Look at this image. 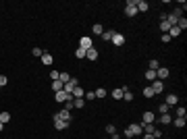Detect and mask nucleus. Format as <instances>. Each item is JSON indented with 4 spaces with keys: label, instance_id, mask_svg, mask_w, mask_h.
Here are the masks:
<instances>
[{
    "label": "nucleus",
    "instance_id": "nucleus-1",
    "mask_svg": "<svg viewBox=\"0 0 187 139\" xmlns=\"http://www.w3.org/2000/svg\"><path fill=\"white\" fill-rule=\"evenodd\" d=\"M141 133H143V131H141V123L139 125H129L127 129H125V137H137V135H141Z\"/></svg>",
    "mask_w": 187,
    "mask_h": 139
},
{
    "label": "nucleus",
    "instance_id": "nucleus-2",
    "mask_svg": "<svg viewBox=\"0 0 187 139\" xmlns=\"http://www.w3.org/2000/svg\"><path fill=\"white\" fill-rule=\"evenodd\" d=\"M150 87H152L154 96H156V93H162V92H164V81H160V79H154Z\"/></svg>",
    "mask_w": 187,
    "mask_h": 139
},
{
    "label": "nucleus",
    "instance_id": "nucleus-3",
    "mask_svg": "<svg viewBox=\"0 0 187 139\" xmlns=\"http://www.w3.org/2000/svg\"><path fill=\"white\" fill-rule=\"evenodd\" d=\"M125 15H127V17H135V15H137L135 0H129V2H127V6H125Z\"/></svg>",
    "mask_w": 187,
    "mask_h": 139
},
{
    "label": "nucleus",
    "instance_id": "nucleus-4",
    "mask_svg": "<svg viewBox=\"0 0 187 139\" xmlns=\"http://www.w3.org/2000/svg\"><path fill=\"white\" fill-rule=\"evenodd\" d=\"M135 9H137V12H148L150 11V4L146 0H135Z\"/></svg>",
    "mask_w": 187,
    "mask_h": 139
},
{
    "label": "nucleus",
    "instance_id": "nucleus-5",
    "mask_svg": "<svg viewBox=\"0 0 187 139\" xmlns=\"http://www.w3.org/2000/svg\"><path fill=\"white\" fill-rule=\"evenodd\" d=\"M79 48H83V50H90V48H94V44H92V37L83 35L81 40H79Z\"/></svg>",
    "mask_w": 187,
    "mask_h": 139
},
{
    "label": "nucleus",
    "instance_id": "nucleus-6",
    "mask_svg": "<svg viewBox=\"0 0 187 139\" xmlns=\"http://www.w3.org/2000/svg\"><path fill=\"white\" fill-rule=\"evenodd\" d=\"M110 42H112L115 46H123V44H125V35L115 31V35H112V40H110Z\"/></svg>",
    "mask_w": 187,
    "mask_h": 139
},
{
    "label": "nucleus",
    "instance_id": "nucleus-7",
    "mask_svg": "<svg viewBox=\"0 0 187 139\" xmlns=\"http://www.w3.org/2000/svg\"><path fill=\"white\" fill-rule=\"evenodd\" d=\"M168 73H171V71L166 69V67H160V69L156 71V79H160V81H164V79L168 77Z\"/></svg>",
    "mask_w": 187,
    "mask_h": 139
},
{
    "label": "nucleus",
    "instance_id": "nucleus-8",
    "mask_svg": "<svg viewBox=\"0 0 187 139\" xmlns=\"http://www.w3.org/2000/svg\"><path fill=\"white\" fill-rule=\"evenodd\" d=\"M56 118H60V120H67V123H71V112L69 110H65V108H62V110H60V112H56Z\"/></svg>",
    "mask_w": 187,
    "mask_h": 139
},
{
    "label": "nucleus",
    "instance_id": "nucleus-9",
    "mask_svg": "<svg viewBox=\"0 0 187 139\" xmlns=\"http://www.w3.org/2000/svg\"><path fill=\"white\" fill-rule=\"evenodd\" d=\"M177 102H179V96H177V93H168V96H166V102H164V104H166V106H175Z\"/></svg>",
    "mask_w": 187,
    "mask_h": 139
},
{
    "label": "nucleus",
    "instance_id": "nucleus-10",
    "mask_svg": "<svg viewBox=\"0 0 187 139\" xmlns=\"http://www.w3.org/2000/svg\"><path fill=\"white\" fill-rule=\"evenodd\" d=\"M54 127L58 129V131H65V129L69 127V123H67V120H60V118H56V116H54Z\"/></svg>",
    "mask_w": 187,
    "mask_h": 139
},
{
    "label": "nucleus",
    "instance_id": "nucleus-11",
    "mask_svg": "<svg viewBox=\"0 0 187 139\" xmlns=\"http://www.w3.org/2000/svg\"><path fill=\"white\" fill-rule=\"evenodd\" d=\"M141 120L148 125V123H154V120H156V116H154V112H143V114H141Z\"/></svg>",
    "mask_w": 187,
    "mask_h": 139
},
{
    "label": "nucleus",
    "instance_id": "nucleus-12",
    "mask_svg": "<svg viewBox=\"0 0 187 139\" xmlns=\"http://www.w3.org/2000/svg\"><path fill=\"white\" fill-rule=\"evenodd\" d=\"M71 96H73V98H83V96H85V89H83L81 85H77V87L71 92Z\"/></svg>",
    "mask_w": 187,
    "mask_h": 139
},
{
    "label": "nucleus",
    "instance_id": "nucleus-13",
    "mask_svg": "<svg viewBox=\"0 0 187 139\" xmlns=\"http://www.w3.org/2000/svg\"><path fill=\"white\" fill-rule=\"evenodd\" d=\"M158 123H162V125H171V123H173V116L168 114V112H166V114H160Z\"/></svg>",
    "mask_w": 187,
    "mask_h": 139
},
{
    "label": "nucleus",
    "instance_id": "nucleus-14",
    "mask_svg": "<svg viewBox=\"0 0 187 139\" xmlns=\"http://www.w3.org/2000/svg\"><path fill=\"white\" fill-rule=\"evenodd\" d=\"M85 58H87V60H96V58H98V50H96V48H90V50L85 52Z\"/></svg>",
    "mask_w": 187,
    "mask_h": 139
},
{
    "label": "nucleus",
    "instance_id": "nucleus-15",
    "mask_svg": "<svg viewBox=\"0 0 187 139\" xmlns=\"http://www.w3.org/2000/svg\"><path fill=\"white\" fill-rule=\"evenodd\" d=\"M175 114H177V118H185V114H187L185 106H177V108H175Z\"/></svg>",
    "mask_w": 187,
    "mask_h": 139
},
{
    "label": "nucleus",
    "instance_id": "nucleus-16",
    "mask_svg": "<svg viewBox=\"0 0 187 139\" xmlns=\"http://www.w3.org/2000/svg\"><path fill=\"white\" fill-rule=\"evenodd\" d=\"M92 31H94L96 35H102V33H104V27H102V23H94V25H92Z\"/></svg>",
    "mask_w": 187,
    "mask_h": 139
},
{
    "label": "nucleus",
    "instance_id": "nucleus-17",
    "mask_svg": "<svg viewBox=\"0 0 187 139\" xmlns=\"http://www.w3.org/2000/svg\"><path fill=\"white\" fill-rule=\"evenodd\" d=\"M52 60H54V58L50 56L48 52H44V54H42V64H46V67H50V64H52Z\"/></svg>",
    "mask_w": 187,
    "mask_h": 139
},
{
    "label": "nucleus",
    "instance_id": "nucleus-18",
    "mask_svg": "<svg viewBox=\"0 0 187 139\" xmlns=\"http://www.w3.org/2000/svg\"><path fill=\"white\" fill-rule=\"evenodd\" d=\"M168 35H171V37H179V35H181V29H179L177 25H173V27L168 29Z\"/></svg>",
    "mask_w": 187,
    "mask_h": 139
},
{
    "label": "nucleus",
    "instance_id": "nucleus-19",
    "mask_svg": "<svg viewBox=\"0 0 187 139\" xmlns=\"http://www.w3.org/2000/svg\"><path fill=\"white\" fill-rule=\"evenodd\" d=\"M177 27H179L181 31H185V29H187V19H185V17H181V19L177 21Z\"/></svg>",
    "mask_w": 187,
    "mask_h": 139
},
{
    "label": "nucleus",
    "instance_id": "nucleus-20",
    "mask_svg": "<svg viewBox=\"0 0 187 139\" xmlns=\"http://www.w3.org/2000/svg\"><path fill=\"white\" fill-rule=\"evenodd\" d=\"M110 96H112L115 100H123V87H121V89H112Z\"/></svg>",
    "mask_w": 187,
    "mask_h": 139
},
{
    "label": "nucleus",
    "instance_id": "nucleus-21",
    "mask_svg": "<svg viewBox=\"0 0 187 139\" xmlns=\"http://www.w3.org/2000/svg\"><path fill=\"white\" fill-rule=\"evenodd\" d=\"M146 79H148V81L152 83L154 79H156V71H152V69H148V71H146Z\"/></svg>",
    "mask_w": 187,
    "mask_h": 139
},
{
    "label": "nucleus",
    "instance_id": "nucleus-22",
    "mask_svg": "<svg viewBox=\"0 0 187 139\" xmlns=\"http://www.w3.org/2000/svg\"><path fill=\"white\" fill-rule=\"evenodd\" d=\"M96 98H100V100H102V98H106V96H108V92H106V89H102V87H98V89H96Z\"/></svg>",
    "mask_w": 187,
    "mask_h": 139
},
{
    "label": "nucleus",
    "instance_id": "nucleus-23",
    "mask_svg": "<svg viewBox=\"0 0 187 139\" xmlns=\"http://www.w3.org/2000/svg\"><path fill=\"white\" fill-rule=\"evenodd\" d=\"M73 106H75V108H83V106H85V100H83V98H75V100H73Z\"/></svg>",
    "mask_w": 187,
    "mask_h": 139
},
{
    "label": "nucleus",
    "instance_id": "nucleus-24",
    "mask_svg": "<svg viewBox=\"0 0 187 139\" xmlns=\"http://www.w3.org/2000/svg\"><path fill=\"white\" fill-rule=\"evenodd\" d=\"M173 125L179 127V129H183L185 127V118H173Z\"/></svg>",
    "mask_w": 187,
    "mask_h": 139
},
{
    "label": "nucleus",
    "instance_id": "nucleus-25",
    "mask_svg": "<svg viewBox=\"0 0 187 139\" xmlns=\"http://www.w3.org/2000/svg\"><path fill=\"white\" fill-rule=\"evenodd\" d=\"M69 79H71L69 73H60V75H58V81L60 83H69Z\"/></svg>",
    "mask_w": 187,
    "mask_h": 139
},
{
    "label": "nucleus",
    "instance_id": "nucleus-26",
    "mask_svg": "<svg viewBox=\"0 0 187 139\" xmlns=\"http://www.w3.org/2000/svg\"><path fill=\"white\" fill-rule=\"evenodd\" d=\"M62 87H65V83H60V81H52V89H54V93L60 92Z\"/></svg>",
    "mask_w": 187,
    "mask_h": 139
},
{
    "label": "nucleus",
    "instance_id": "nucleus-27",
    "mask_svg": "<svg viewBox=\"0 0 187 139\" xmlns=\"http://www.w3.org/2000/svg\"><path fill=\"white\" fill-rule=\"evenodd\" d=\"M11 120V112H0V123H9Z\"/></svg>",
    "mask_w": 187,
    "mask_h": 139
},
{
    "label": "nucleus",
    "instance_id": "nucleus-28",
    "mask_svg": "<svg viewBox=\"0 0 187 139\" xmlns=\"http://www.w3.org/2000/svg\"><path fill=\"white\" fill-rule=\"evenodd\" d=\"M150 69H152V71H158V69H160V62H158L156 58H152V60H150Z\"/></svg>",
    "mask_w": 187,
    "mask_h": 139
},
{
    "label": "nucleus",
    "instance_id": "nucleus-29",
    "mask_svg": "<svg viewBox=\"0 0 187 139\" xmlns=\"http://www.w3.org/2000/svg\"><path fill=\"white\" fill-rule=\"evenodd\" d=\"M171 27H173V25H168L166 21H162V23H160V31H162V33H168V29H171Z\"/></svg>",
    "mask_w": 187,
    "mask_h": 139
},
{
    "label": "nucleus",
    "instance_id": "nucleus-30",
    "mask_svg": "<svg viewBox=\"0 0 187 139\" xmlns=\"http://www.w3.org/2000/svg\"><path fill=\"white\" fill-rule=\"evenodd\" d=\"M85 52H87V50H83V48H77V50H75V58H85Z\"/></svg>",
    "mask_w": 187,
    "mask_h": 139
},
{
    "label": "nucleus",
    "instance_id": "nucleus-31",
    "mask_svg": "<svg viewBox=\"0 0 187 139\" xmlns=\"http://www.w3.org/2000/svg\"><path fill=\"white\" fill-rule=\"evenodd\" d=\"M112 35H115V31H104V33H102V40H104V42H110Z\"/></svg>",
    "mask_w": 187,
    "mask_h": 139
},
{
    "label": "nucleus",
    "instance_id": "nucleus-32",
    "mask_svg": "<svg viewBox=\"0 0 187 139\" xmlns=\"http://www.w3.org/2000/svg\"><path fill=\"white\" fill-rule=\"evenodd\" d=\"M143 96H146V98H154V92H152V87H150V85L143 89Z\"/></svg>",
    "mask_w": 187,
    "mask_h": 139
},
{
    "label": "nucleus",
    "instance_id": "nucleus-33",
    "mask_svg": "<svg viewBox=\"0 0 187 139\" xmlns=\"http://www.w3.org/2000/svg\"><path fill=\"white\" fill-rule=\"evenodd\" d=\"M58 75H60V71H50V79L52 81H58Z\"/></svg>",
    "mask_w": 187,
    "mask_h": 139
},
{
    "label": "nucleus",
    "instance_id": "nucleus-34",
    "mask_svg": "<svg viewBox=\"0 0 187 139\" xmlns=\"http://www.w3.org/2000/svg\"><path fill=\"white\" fill-rule=\"evenodd\" d=\"M168 108H171V106H166V104H160V106H158L160 114H166V112H168Z\"/></svg>",
    "mask_w": 187,
    "mask_h": 139
},
{
    "label": "nucleus",
    "instance_id": "nucleus-35",
    "mask_svg": "<svg viewBox=\"0 0 187 139\" xmlns=\"http://www.w3.org/2000/svg\"><path fill=\"white\" fill-rule=\"evenodd\" d=\"M106 133H108V135L117 133V129H115V125H106Z\"/></svg>",
    "mask_w": 187,
    "mask_h": 139
},
{
    "label": "nucleus",
    "instance_id": "nucleus-36",
    "mask_svg": "<svg viewBox=\"0 0 187 139\" xmlns=\"http://www.w3.org/2000/svg\"><path fill=\"white\" fill-rule=\"evenodd\" d=\"M31 54H34V56H40V58H42V54H44V52H42V48H34V50H31Z\"/></svg>",
    "mask_w": 187,
    "mask_h": 139
},
{
    "label": "nucleus",
    "instance_id": "nucleus-37",
    "mask_svg": "<svg viewBox=\"0 0 187 139\" xmlns=\"http://www.w3.org/2000/svg\"><path fill=\"white\" fill-rule=\"evenodd\" d=\"M83 98L90 102V100H94V98H96V93H94V92H85V96H83Z\"/></svg>",
    "mask_w": 187,
    "mask_h": 139
},
{
    "label": "nucleus",
    "instance_id": "nucleus-38",
    "mask_svg": "<svg viewBox=\"0 0 187 139\" xmlns=\"http://www.w3.org/2000/svg\"><path fill=\"white\" fill-rule=\"evenodd\" d=\"M160 40H162L164 44H168V42H171L173 37H171V35H168V33H162V37H160Z\"/></svg>",
    "mask_w": 187,
    "mask_h": 139
},
{
    "label": "nucleus",
    "instance_id": "nucleus-39",
    "mask_svg": "<svg viewBox=\"0 0 187 139\" xmlns=\"http://www.w3.org/2000/svg\"><path fill=\"white\" fill-rule=\"evenodd\" d=\"M6 81H9V79H6V75H0V87H4Z\"/></svg>",
    "mask_w": 187,
    "mask_h": 139
},
{
    "label": "nucleus",
    "instance_id": "nucleus-40",
    "mask_svg": "<svg viewBox=\"0 0 187 139\" xmlns=\"http://www.w3.org/2000/svg\"><path fill=\"white\" fill-rule=\"evenodd\" d=\"M143 139H154V135H152V133H146V135H143Z\"/></svg>",
    "mask_w": 187,
    "mask_h": 139
},
{
    "label": "nucleus",
    "instance_id": "nucleus-41",
    "mask_svg": "<svg viewBox=\"0 0 187 139\" xmlns=\"http://www.w3.org/2000/svg\"><path fill=\"white\" fill-rule=\"evenodd\" d=\"M110 139H121V137H118V133H112V135H110Z\"/></svg>",
    "mask_w": 187,
    "mask_h": 139
},
{
    "label": "nucleus",
    "instance_id": "nucleus-42",
    "mask_svg": "<svg viewBox=\"0 0 187 139\" xmlns=\"http://www.w3.org/2000/svg\"><path fill=\"white\" fill-rule=\"evenodd\" d=\"M2 129H4V123H0V131H2Z\"/></svg>",
    "mask_w": 187,
    "mask_h": 139
},
{
    "label": "nucleus",
    "instance_id": "nucleus-43",
    "mask_svg": "<svg viewBox=\"0 0 187 139\" xmlns=\"http://www.w3.org/2000/svg\"><path fill=\"white\" fill-rule=\"evenodd\" d=\"M154 139H158V137H154Z\"/></svg>",
    "mask_w": 187,
    "mask_h": 139
}]
</instances>
